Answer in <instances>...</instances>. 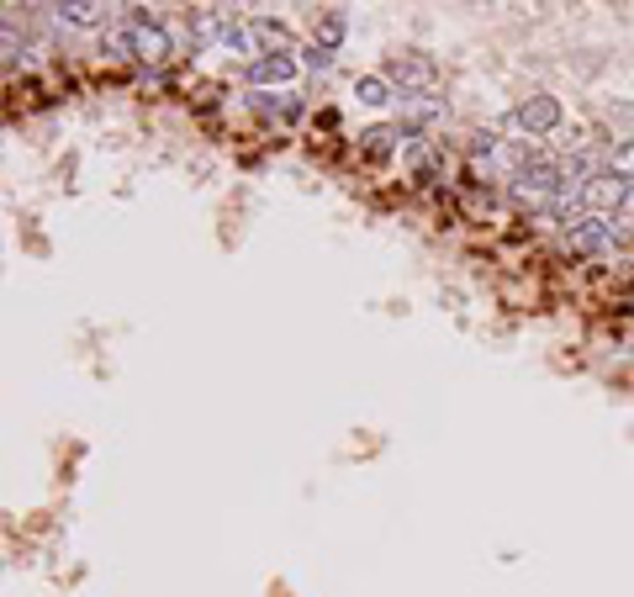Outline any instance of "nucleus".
I'll use <instances>...</instances> for the list:
<instances>
[{
  "mask_svg": "<svg viewBox=\"0 0 634 597\" xmlns=\"http://www.w3.org/2000/svg\"><path fill=\"white\" fill-rule=\"evenodd\" d=\"M608 122H619V127H634V106H629V101H613V106H608Z\"/></svg>",
  "mask_w": 634,
  "mask_h": 597,
  "instance_id": "ddd939ff",
  "label": "nucleus"
},
{
  "mask_svg": "<svg viewBox=\"0 0 634 597\" xmlns=\"http://www.w3.org/2000/svg\"><path fill=\"white\" fill-rule=\"evenodd\" d=\"M254 85H291L296 80V59L291 53H259V59L249 64Z\"/></svg>",
  "mask_w": 634,
  "mask_h": 597,
  "instance_id": "423d86ee",
  "label": "nucleus"
},
{
  "mask_svg": "<svg viewBox=\"0 0 634 597\" xmlns=\"http://www.w3.org/2000/svg\"><path fill=\"white\" fill-rule=\"evenodd\" d=\"M608 175H619L624 185H634V138H624V143L608 148Z\"/></svg>",
  "mask_w": 634,
  "mask_h": 597,
  "instance_id": "1a4fd4ad",
  "label": "nucleus"
},
{
  "mask_svg": "<svg viewBox=\"0 0 634 597\" xmlns=\"http://www.w3.org/2000/svg\"><path fill=\"white\" fill-rule=\"evenodd\" d=\"M513 122L524 127L529 138H545V133H555V127H561V101H555V96H545V90H539V96L518 101Z\"/></svg>",
  "mask_w": 634,
  "mask_h": 597,
  "instance_id": "7ed1b4c3",
  "label": "nucleus"
},
{
  "mask_svg": "<svg viewBox=\"0 0 634 597\" xmlns=\"http://www.w3.org/2000/svg\"><path fill=\"white\" fill-rule=\"evenodd\" d=\"M339 37H344V11H328L323 22H317V43H323V48H333Z\"/></svg>",
  "mask_w": 634,
  "mask_h": 597,
  "instance_id": "f8f14e48",
  "label": "nucleus"
},
{
  "mask_svg": "<svg viewBox=\"0 0 634 597\" xmlns=\"http://www.w3.org/2000/svg\"><path fill=\"white\" fill-rule=\"evenodd\" d=\"M386 80H397L402 96H407V90H428L439 80V64L428 59L423 48H402V53H391V59H386Z\"/></svg>",
  "mask_w": 634,
  "mask_h": 597,
  "instance_id": "f257e3e1",
  "label": "nucleus"
},
{
  "mask_svg": "<svg viewBox=\"0 0 634 597\" xmlns=\"http://www.w3.org/2000/svg\"><path fill=\"white\" fill-rule=\"evenodd\" d=\"M354 96H360L365 106H386V101H391V90H386V80H381V74H365V80L354 85Z\"/></svg>",
  "mask_w": 634,
  "mask_h": 597,
  "instance_id": "9d476101",
  "label": "nucleus"
},
{
  "mask_svg": "<svg viewBox=\"0 0 634 597\" xmlns=\"http://www.w3.org/2000/svg\"><path fill=\"white\" fill-rule=\"evenodd\" d=\"M608 244H613V222H608V217H592V212L576 217V228H571V249L598 254V249H608Z\"/></svg>",
  "mask_w": 634,
  "mask_h": 597,
  "instance_id": "39448f33",
  "label": "nucleus"
},
{
  "mask_svg": "<svg viewBox=\"0 0 634 597\" xmlns=\"http://www.w3.org/2000/svg\"><path fill=\"white\" fill-rule=\"evenodd\" d=\"M402 143V127H370V133H360V148H365V159H386L391 148Z\"/></svg>",
  "mask_w": 634,
  "mask_h": 597,
  "instance_id": "6e6552de",
  "label": "nucleus"
},
{
  "mask_svg": "<svg viewBox=\"0 0 634 597\" xmlns=\"http://www.w3.org/2000/svg\"><path fill=\"white\" fill-rule=\"evenodd\" d=\"M101 59H111V64L133 59V32H111L106 43H101Z\"/></svg>",
  "mask_w": 634,
  "mask_h": 597,
  "instance_id": "9b49d317",
  "label": "nucleus"
},
{
  "mask_svg": "<svg viewBox=\"0 0 634 597\" xmlns=\"http://www.w3.org/2000/svg\"><path fill=\"white\" fill-rule=\"evenodd\" d=\"M624 196H629V185L619 180V175H608V170H598L587 185H582V212H592V217H608V212H624Z\"/></svg>",
  "mask_w": 634,
  "mask_h": 597,
  "instance_id": "f03ea898",
  "label": "nucleus"
},
{
  "mask_svg": "<svg viewBox=\"0 0 634 597\" xmlns=\"http://www.w3.org/2000/svg\"><path fill=\"white\" fill-rule=\"evenodd\" d=\"M127 32H133V59H143V64H164L175 53L170 32H164L159 22H143V27H127Z\"/></svg>",
  "mask_w": 634,
  "mask_h": 597,
  "instance_id": "20e7f679",
  "label": "nucleus"
},
{
  "mask_svg": "<svg viewBox=\"0 0 634 597\" xmlns=\"http://www.w3.org/2000/svg\"><path fill=\"white\" fill-rule=\"evenodd\" d=\"M53 11L69 27H106V6H96V0H74V6H53Z\"/></svg>",
  "mask_w": 634,
  "mask_h": 597,
  "instance_id": "0eeeda50",
  "label": "nucleus"
}]
</instances>
